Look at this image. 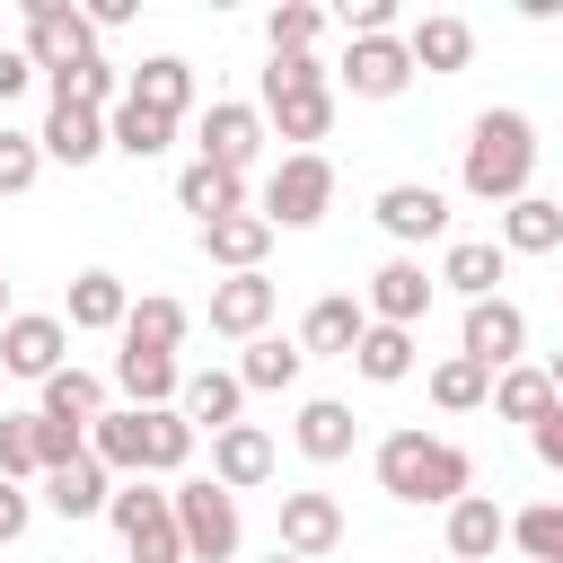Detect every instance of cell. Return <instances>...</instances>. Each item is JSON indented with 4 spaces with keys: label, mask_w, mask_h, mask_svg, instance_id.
Wrapping results in <instances>:
<instances>
[{
    "label": "cell",
    "mask_w": 563,
    "mask_h": 563,
    "mask_svg": "<svg viewBox=\"0 0 563 563\" xmlns=\"http://www.w3.org/2000/svg\"><path fill=\"white\" fill-rule=\"evenodd\" d=\"M528 176H537V123L519 114V106H484L475 123H466V150H457V185L475 194V202H519L528 194Z\"/></svg>",
    "instance_id": "obj_1"
},
{
    "label": "cell",
    "mask_w": 563,
    "mask_h": 563,
    "mask_svg": "<svg viewBox=\"0 0 563 563\" xmlns=\"http://www.w3.org/2000/svg\"><path fill=\"white\" fill-rule=\"evenodd\" d=\"M378 493L413 501V510H449V501L475 493V457L440 431H387L378 440Z\"/></svg>",
    "instance_id": "obj_2"
},
{
    "label": "cell",
    "mask_w": 563,
    "mask_h": 563,
    "mask_svg": "<svg viewBox=\"0 0 563 563\" xmlns=\"http://www.w3.org/2000/svg\"><path fill=\"white\" fill-rule=\"evenodd\" d=\"M106 519H114V537H123V554H132V563H185V528H176V493H167L158 475H132V484H114V501H106Z\"/></svg>",
    "instance_id": "obj_3"
},
{
    "label": "cell",
    "mask_w": 563,
    "mask_h": 563,
    "mask_svg": "<svg viewBox=\"0 0 563 563\" xmlns=\"http://www.w3.org/2000/svg\"><path fill=\"white\" fill-rule=\"evenodd\" d=\"M176 493V528H185V563H229L246 545V519H238V493L211 484V475H185L167 484Z\"/></svg>",
    "instance_id": "obj_4"
},
{
    "label": "cell",
    "mask_w": 563,
    "mask_h": 563,
    "mask_svg": "<svg viewBox=\"0 0 563 563\" xmlns=\"http://www.w3.org/2000/svg\"><path fill=\"white\" fill-rule=\"evenodd\" d=\"M325 202H334V158H325V150H290V158L264 176V202H255V211H264L273 229H317Z\"/></svg>",
    "instance_id": "obj_5"
},
{
    "label": "cell",
    "mask_w": 563,
    "mask_h": 563,
    "mask_svg": "<svg viewBox=\"0 0 563 563\" xmlns=\"http://www.w3.org/2000/svg\"><path fill=\"white\" fill-rule=\"evenodd\" d=\"M26 62L44 79H70L79 62H97V26L79 0H26Z\"/></svg>",
    "instance_id": "obj_6"
},
{
    "label": "cell",
    "mask_w": 563,
    "mask_h": 563,
    "mask_svg": "<svg viewBox=\"0 0 563 563\" xmlns=\"http://www.w3.org/2000/svg\"><path fill=\"white\" fill-rule=\"evenodd\" d=\"M255 150H264V114H255V106H238V97H211V106L194 114V158H211V167L246 176V167H255Z\"/></svg>",
    "instance_id": "obj_7"
},
{
    "label": "cell",
    "mask_w": 563,
    "mask_h": 563,
    "mask_svg": "<svg viewBox=\"0 0 563 563\" xmlns=\"http://www.w3.org/2000/svg\"><path fill=\"white\" fill-rule=\"evenodd\" d=\"M431 299H440V273H422V255H387V264L369 273V290H361L369 325H422Z\"/></svg>",
    "instance_id": "obj_8"
},
{
    "label": "cell",
    "mask_w": 563,
    "mask_h": 563,
    "mask_svg": "<svg viewBox=\"0 0 563 563\" xmlns=\"http://www.w3.org/2000/svg\"><path fill=\"white\" fill-rule=\"evenodd\" d=\"M62 352H70V325L44 317V308H18V317L0 325V369H9V378H35V387H44V378L70 369Z\"/></svg>",
    "instance_id": "obj_9"
},
{
    "label": "cell",
    "mask_w": 563,
    "mask_h": 563,
    "mask_svg": "<svg viewBox=\"0 0 563 563\" xmlns=\"http://www.w3.org/2000/svg\"><path fill=\"white\" fill-rule=\"evenodd\" d=\"M334 79H343L352 97L387 106V97H405V88H413V53H405V35H361V44H343Z\"/></svg>",
    "instance_id": "obj_10"
},
{
    "label": "cell",
    "mask_w": 563,
    "mask_h": 563,
    "mask_svg": "<svg viewBox=\"0 0 563 563\" xmlns=\"http://www.w3.org/2000/svg\"><path fill=\"white\" fill-rule=\"evenodd\" d=\"M457 352H466V361H484L493 378H501V369H519V352H528V308H519V299H475V308H466V325H457Z\"/></svg>",
    "instance_id": "obj_11"
},
{
    "label": "cell",
    "mask_w": 563,
    "mask_h": 563,
    "mask_svg": "<svg viewBox=\"0 0 563 563\" xmlns=\"http://www.w3.org/2000/svg\"><path fill=\"white\" fill-rule=\"evenodd\" d=\"M273 308H282V290H273L264 273H229V282H211V334H229V343L273 334Z\"/></svg>",
    "instance_id": "obj_12"
},
{
    "label": "cell",
    "mask_w": 563,
    "mask_h": 563,
    "mask_svg": "<svg viewBox=\"0 0 563 563\" xmlns=\"http://www.w3.org/2000/svg\"><path fill=\"white\" fill-rule=\"evenodd\" d=\"M361 334H369V308H361L352 290H325V299H308V317H299V352H308V361H352Z\"/></svg>",
    "instance_id": "obj_13"
},
{
    "label": "cell",
    "mask_w": 563,
    "mask_h": 563,
    "mask_svg": "<svg viewBox=\"0 0 563 563\" xmlns=\"http://www.w3.org/2000/svg\"><path fill=\"white\" fill-rule=\"evenodd\" d=\"M369 220L396 238V246H422V238H449V194L440 185H387L369 202Z\"/></svg>",
    "instance_id": "obj_14"
},
{
    "label": "cell",
    "mask_w": 563,
    "mask_h": 563,
    "mask_svg": "<svg viewBox=\"0 0 563 563\" xmlns=\"http://www.w3.org/2000/svg\"><path fill=\"white\" fill-rule=\"evenodd\" d=\"M123 317H132V290H123V273H106V264H88V273L70 282V299H62V325H70V334H123Z\"/></svg>",
    "instance_id": "obj_15"
},
{
    "label": "cell",
    "mask_w": 563,
    "mask_h": 563,
    "mask_svg": "<svg viewBox=\"0 0 563 563\" xmlns=\"http://www.w3.org/2000/svg\"><path fill=\"white\" fill-rule=\"evenodd\" d=\"M211 484H229V493L273 484V431H264V422H229V431H211Z\"/></svg>",
    "instance_id": "obj_16"
},
{
    "label": "cell",
    "mask_w": 563,
    "mask_h": 563,
    "mask_svg": "<svg viewBox=\"0 0 563 563\" xmlns=\"http://www.w3.org/2000/svg\"><path fill=\"white\" fill-rule=\"evenodd\" d=\"M334 545H343V501L334 493H282V554L317 563Z\"/></svg>",
    "instance_id": "obj_17"
},
{
    "label": "cell",
    "mask_w": 563,
    "mask_h": 563,
    "mask_svg": "<svg viewBox=\"0 0 563 563\" xmlns=\"http://www.w3.org/2000/svg\"><path fill=\"white\" fill-rule=\"evenodd\" d=\"M501 273H510L501 238H449V255H440V290H457L466 308L475 299H501Z\"/></svg>",
    "instance_id": "obj_18"
},
{
    "label": "cell",
    "mask_w": 563,
    "mask_h": 563,
    "mask_svg": "<svg viewBox=\"0 0 563 563\" xmlns=\"http://www.w3.org/2000/svg\"><path fill=\"white\" fill-rule=\"evenodd\" d=\"M88 457H97L106 475H150V413L106 405V413L88 422Z\"/></svg>",
    "instance_id": "obj_19"
},
{
    "label": "cell",
    "mask_w": 563,
    "mask_h": 563,
    "mask_svg": "<svg viewBox=\"0 0 563 563\" xmlns=\"http://www.w3.org/2000/svg\"><path fill=\"white\" fill-rule=\"evenodd\" d=\"M405 53H413V70H422V79H449V70H466V62H475V26H466V18H449V9H440V18H413V26H405Z\"/></svg>",
    "instance_id": "obj_20"
},
{
    "label": "cell",
    "mask_w": 563,
    "mask_h": 563,
    "mask_svg": "<svg viewBox=\"0 0 563 563\" xmlns=\"http://www.w3.org/2000/svg\"><path fill=\"white\" fill-rule=\"evenodd\" d=\"M501 545H510V510H501L493 493L449 501V554H457V563H493Z\"/></svg>",
    "instance_id": "obj_21"
},
{
    "label": "cell",
    "mask_w": 563,
    "mask_h": 563,
    "mask_svg": "<svg viewBox=\"0 0 563 563\" xmlns=\"http://www.w3.org/2000/svg\"><path fill=\"white\" fill-rule=\"evenodd\" d=\"M114 387L132 413H158L185 396V369H176V352H114Z\"/></svg>",
    "instance_id": "obj_22"
},
{
    "label": "cell",
    "mask_w": 563,
    "mask_h": 563,
    "mask_svg": "<svg viewBox=\"0 0 563 563\" xmlns=\"http://www.w3.org/2000/svg\"><path fill=\"white\" fill-rule=\"evenodd\" d=\"M290 440H299V457L334 466V457H352L361 422H352V405H343V396H308V405H299V422H290Z\"/></svg>",
    "instance_id": "obj_23"
},
{
    "label": "cell",
    "mask_w": 563,
    "mask_h": 563,
    "mask_svg": "<svg viewBox=\"0 0 563 563\" xmlns=\"http://www.w3.org/2000/svg\"><path fill=\"white\" fill-rule=\"evenodd\" d=\"M35 141H44V158H62V167H97V158L114 150V141H106V114H88V106H53Z\"/></svg>",
    "instance_id": "obj_24"
},
{
    "label": "cell",
    "mask_w": 563,
    "mask_h": 563,
    "mask_svg": "<svg viewBox=\"0 0 563 563\" xmlns=\"http://www.w3.org/2000/svg\"><path fill=\"white\" fill-rule=\"evenodd\" d=\"M176 211H194V229H211V220H229V211H246V176H229V167H211V158H194V167L176 176Z\"/></svg>",
    "instance_id": "obj_25"
},
{
    "label": "cell",
    "mask_w": 563,
    "mask_h": 563,
    "mask_svg": "<svg viewBox=\"0 0 563 563\" xmlns=\"http://www.w3.org/2000/svg\"><path fill=\"white\" fill-rule=\"evenodd\" d=\"M264 246H273V220H264V211H229V220L202 229V255H211L220 273H264Z\"/></svg>",
    "instance_id": "obj_26"
},
{
    "label": "cell",
    "mask_w": 563,
    "mask_h": 563,
    "mask_svg": "<svg viewBox=\"0 0 563 563\" xmlns=\"http://www.w3.org/2000/svg\"><path fill=\"white\" fill-rule=\"evenodd\" d=\"M194 334V308L185 299H167V290H150V299H132V317H123V352H176Z\"/></svg>",
    "instance_id": "obj_27"
},
{
    "label": "cell",
    "mask_w": 563,
    "mask_h": 563,
    "mask_svg": "<svg viewBox=\"0 0 563 563\" xmlns=\"http://www.w3.org/2000/svg\"><path fill=\"white\" fill-rule=\"evenodd\" d=\"M299 369H308L299 334H255V343L238 352V387H246V396H282V387H299Z\"/></svg>",
    "instance_id": "obj_28"
},
{
    "label": "cell",
    "mask_w": 563,
    "mask_h": 563,
    "mask_svg": "<svg viewBox=\"0 0 563 563\" xmlns=\"http://www.w3.org/2000/svg\"><path fill=\"white\" fill-rule=\"evenodd\" d=\"M132 106L185 123V106H194V62H185V53H150V62L132 70Z\"/></svg>",
    "instance_id": "obj_29"
},
{
    "label": "cell",
    "mask_w": 563,
    "mask_h": 563,
    "mask_svg": "<svg viewBox=\"0 0 563 563\" xmlns=\"http://www.w3.org/2000/svg\"><path fill=\"white\" fill-rule=\"evenodd\" d=\"M352 369H361L369 387H405V378L422 369V343H413V325H369V334H361V352H352Z\"/></svg>",
    "instance_id": "obj_30"
},
{
    "label": "cell",
    "mask_w": 563,
    "mask_h": 563,
    "mask_svg": "<svg viewBox=\"0 0 563 563\" xmlns=\"http://www.w3.org/2000/svg\"><path fill=\"white\" fill-rule=\"evenodd\" d=\"M238 405H246L238 369H185V396H176V413H185L194 431H229V422H238Z\"/></svg>",
    "instance_id": "obj_31"
},
{
    "label": "cell",
    "mask_w": 563,
    "mask_h": 563,
    "mask_svg": "<svg viewBox=\"0 0 563 563\" xmlns=\"http://www.w3.org/2000/svg\"><path fill=\"white\" fill-rule=\"evenodd\" d=\"M264 114H273V132H282V141H299V150H308V141H325V132H334V79H325V88H282V97H264Z\"/></svg>",
    "instance_id": "obj_32"
},
{
    "label": "cell",
    "mask_w": 563,
    "mask_h": 563,
    "mask_svg": "<svg viewBox=\"0 0 563 563\" xmlns=\"http://www.w3.org/2000/svg\"><path fill=\"white\" fill-rule=\"evenodd\" d=\"M554 405H563V396H554L545 361H519V369H501V378H493V413H501V422H528V431H537Z\"/></svg>",
    "instance_id": "obj_33"
},
{
    "label": "cell",
    "mask_w": 563,
    "mask_h": 563,
    "mask_svg": "<svg viewBox=\"0 0 563 563\" xmlns=\"http://www.w3.org/2000/svg\"><path fill=\"white\" fill-rule=\"evenodd\" d=\"M44 501H53L62 519H97V510L114 501V475H106L97 457H70V466H53V475H44Z\"/></svg>",
    "instance_id": "obj_34"
},
{
    "label": "cell",
    "mask_w": 563,
    "mask_h": 563,
    "mask_svg": "<svg viewBox=\"0 0 563 563\" xmlns=\"http://www.w3.org/2000/svg\"><path fill=\"white\" fill-rule=\"evenodd\" d=\"M554 246H563V202L519 194V202L501 211V255H554Z\"/></svg>",
    "instance_id": "obj_35"
},
{
    "label": "cell",
    "mask_w": 563,
    "mask_h": 563,
    "mask_svg": "<svg viewBox=\"0 0 563 563\" xmlns=\"http://www.w3.org/2000/svg\"><path fill=\"white\" fill-rule=\"evenodd\" d=\"M44 88H53V106H88V114H114V106L132 97V70H114V62L97 53V62H79L70 79H44Z\"/></svg>",
    "instance_id": "obj_36"
},
{
    "label": "cell",
    "mask_w": 563,
    "mask_h": 563,
    "mask_svg": "<svg viewBox=\"0 0 563 563\" xmlns=\"http://www.w3.org/2000/svg\"><path fill=\"white\" fill-rule=\"evenodd\" d=\"M35 413H44V422H70V431H88V422L106 413V378L70 361L62 378H44V405H35Z\"/></svg>",
    "instance_id": "obj_37"
},
{
    "label": "cell",
    "mask_w": 563,
    "mask_h": 563,
    "mask_svg": "<svg viewBox=\"0 0 563 563\" xmlns=\"http://www.w3.org/2000/svg\"><path fill=\"white\" fill-rule=\"evenodd\" d=\"M0 475L9 484H44V413H9L0 405Z\"/></svg>",
    "instance_id": "obj_38"
},
{
    "label": "cell",
    "mask_w": 563,
    "mask_h": 563,
    "mask_svg": "<svg viewBox=\"0 0 563 563\" xmlns=\"http://www.w3.org/2000/svg\"><path fill=\"white\" fill-rule=\"evenodd\" d=\"M106 141H114V150H123V158H167V141H176V123H167V114H150V106H132V97H123V106H114V114H106Z\"/></svg>",
    "instance_id": "obj_39"
},
{
    "label": "cell",
    "mask_w": 563,
    "mask_h": 563,
    "mask_svg": "<svg viewBox=\"0 0 563 563\" xmlns=\"http://www.w3.org/2000/svg\"><path fill=\"white\" fill-rule=\"evenodd\" d=\"M431 405H440V413H475V405H493V369L466 361V352H449V361L431 369Z\"/></svg>",
    "instance_id": "obj_40"
},
{
    "label": "cell",
    "mask_w": 563,
    "mask_h": 563,
    "mask_svg": "<svg viewBox=\"0 0 563 563\" xmlns=\"http://www.w3.org/2000/svg\"><path fill=\"white\" fill-rule=\"evenodd\" d=\"M510 545H519L528 563H563V501H528V510H510Z\"/></svg>",
    "instance_id": "obj_41"
},
{
    "label": "cell",
    "mask_w": 563,
    "mask_h": 563,
    "mask_svg": "<svg viewBox=\"0 0 563 563\" xmlns=\"http://www.w3.org/2000/svg\"><path fill=\"white\" fill-rule=\"evenodd\" d=\"M194 440H202V431H194L176 405H158V413H150V475H176V484H185V457H194Z\"/></svg>",
    "instance_id": "obj_42"
},
{
    "label": "cell",
    "mask_w": 563,
    "mask_h": 563,
    "mask_svg": "<svg viewBox=\"0 0 563 563\" xmlns=\"http://www.w3.org/2000/svg\"><path fill=\"white\" fill-rule=\"evenodd\" d=\"M317 35H325V9H317V0H282V9L264 18V44H273V53H317Z\"/></svg>",
    "instance_id": "obj_43"
},
{
    "label": "cell",
    "mask_w": 563,
    "mask_h": 563,
    "mask_svg": "<svg viewBox=\"0 0 563 563\" xmlns=\"http://www.w3.org/2000/svg\"><path fill=\"white\" fill-rule=\"evenodd\" d=\"M35 176H44V141H35V132H9V123H0V194H26Z\"/></svg>",
    "instance_id": "obj_44"
},
{
    "label": "cell",
    "mask_w": 563,
    "mask_h": 563,
    "mask_svg": "<svg viewBox=\"0 0 563 563\" xmlns=\"http://www.w3.org/2000/svg\"><path fill=\"white\" fill-rule=\"evenodd\" d=\"M282 88H325V62L317 53H273L264 62V97H282Z\"/></svg>",
    "instance_id": "obj_45"
},
{
    "label": "cell",
    "mask_w": 563,
    "mask_h": 563,
    "mask_svg": "<svg viewBox=\"0 0 563 563\" xmlns=\"http://www.w3.org/2000/svg\"><path fill=\"white\" fill-rule=\"evenodd\" d=\"M343 26H352V44L361 35H405V9L396 0H343Z\"/></svg>",
    "instance_id": "obj_46"
},
{
    "label": "cell",
    "mask_w": 563,
    "mask_h": 563,
    "mask_svg": "<svg viewBox=\"0 0 563 563\" xmlns=\"http://www.w3.org/2000/svg\"><path fill=\"white\" fill-rule=\"evenodd\" d=\"M26 528H35V493H26V484H9V475H0V545H18V537H26Z\"/></svg>",
    "instance_id": "obj_47"
},
{
    "label": "cell",
    "mask_w": 563,
    "mask_h": 563,
    "mask_svg": "<svg viewBox=\"0 0 563 563\" xmlns=\"http://www.w3.org/2000/svg\"><path fill=\"white\" fill-rule=\"evenodd\" d=\"M35 79H44V70L26 62V44H0V106H9V97H26Z\"/></svg>",
    "instance_id": "obj_48"
},
{
    "label": "cell",
    "mask_w": 563,
    "mask_h": 563,
    "mask_svg": "<svg viewBox=\"0 0 563 563\" xmlns=\"http://www.w3.org/2000/svg\"><path fill=\"white\" fill-rule=\"evenodd\" d=\"M528 449H537V466H554V475H563V405H554V413L528 431Z\"/></svg>",
    "instance_id": "obj_49"
},
{
    "label": "cell",
    "mask_w": 563,
    "mask_h": 563,
    "mask_svg": "<svg viewBox=\"0 0 563 563\" xmlns=\"http://www.w3.org/2000/svg\"><path fill=\"white\" fill-rule=\"evenodd\" d=\"M132 9H141V0H88V26H97V35H106V26H132Z\"/></svg>",
    "instance_id": "obj_50"
},
{
    "label": "cell",
    "mask_w": 563,
    "mask_h": 563,
    "mask_svg": "<svg viewBox=\"0 0 563 563\" xmlns=\"http://www.w3.org/2000/svg\"><path fill=\"white\" fill-rule=\"evenodd\" d=\"M545 378H554V396H563V352H554V361H545Z\"/></svg>",
    "instance_id": "obj_51"
},
{
    "label": "cell",
    "mask_w": 563,
    "mask_h": 563,
    "mask_svg": "<svg viewBox=\"0 0 563 563\" xmlns=\"http://www.w3.org/2000/svg\"><path fill=\"white\" fill-rule=\"evenodd\" d=\"M9 317H18V308H9V273H0V325H9Z\"/></svg>",
    "instance_id": "obj_52"
},
{
    "label": "cell",
    "mask_w": 563,
    "mask_h": 563,
    "mask_svg": "<svg viewBox=\"0 0 563 563\" xmlns=\"http://www.w3.org/2000/svg\"><path fill=\"white\" fill-rule=\"evenodd\" d=\"M264 563H299V554H282V545H273V554H264Z\"/></svg>",
    "instance_id": "obj_53"
},
{
    "label": "cell",
    "mask_w": 563,
    "mask_h": 563,
    "mask_svg": "<svg viewBox=\"0 0 563 563\" xmlns=\"http://www.w3.org/2000/svg\"><path fill=\"white\" fill-rule=\"evenodd\" d=\"M0 378H9V369H0Z\"/></svg>",
    "instance_id": "obj_54"
}]
</instances>
